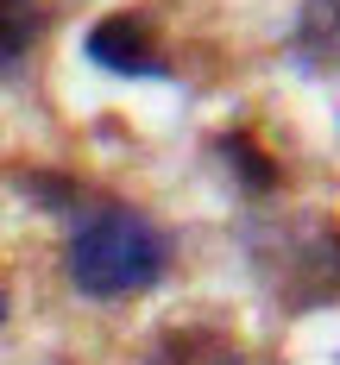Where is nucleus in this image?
<instances>
[{"label": "nucleus", "instance_id": "obj_1", "mask_svg": "<svg viewBox=\"0 0 340 365\" xmlns=\"http://www.w3.org/2000/svg\"><path fill=\"white\" fill-rule=\"evenodd\" d=\"M164 258L170 246L139 208H95L70 240V277L82 296L113 302V296L151 290L164 277Z\"/></svg>", "mask_w": 340, "mask_h": 365}, {"label": "nucleus", "instance_id": "obj_2", "mask_svg": "<svg viewBox=\"0 0 340 365\" xmlns=\"http://www.w3.org/2000/svg\"><path fill=\"white\" fill-rule=\"evenodd\" d=\"M88 57L113 76H170V57H164V44H158L145 13H108V19H95Z\"/></svg>", "mask_w": 340, "mask_h": 365}, {"label": "nucleus", "instance_id": "obj_3", "mask_svg": "<svg viewBox=\"0 0 340 365\" xmlns=\"http://www.w3.org/2000/svg\"><path fill=\"white\" fill-rule=\"evenodd\" d=\"M145 365H239V346L215 328H170Z\"/></svg>", "mask_w": 340, "mask_h": 365}, {"label": "nucleus", "instance_id": "obj_4", "mask_svg": "<svg viewBox=\"0 0 340 365\" xmlns=\"http://www.w3.org/2000/svg\"><path fill=\"white\" fill-rule=\"evenodd\" d=\"M44 32H51V6L44 0H0V70L32 57V44Z\"/></svg>", "mask_w": 340, "mask_h": 365}, {"label": "nucleus", "instance_id": "obj_5", "mask_svg": "<svg viewBox=\"0 0 340 365\" xmlns=\"http://www.w3.org/2000/svg\"><path fill=\"white\" fill-rule=\"evenodd\" d=\"M297 44L315 63H340V0H302Z\"/></svg>", "mask_w": 340, "mask_h": 365}, {"label": "nucleus", "instance_id": "obj_6", "mask_svg": "<svg viewBox=\"0 0 340 365\" xmlns=\"http://www.w3.org/2000/svg\"><path fill=\"white\" fill-rule=\"evenodd\" d=\"M221 158H227V170H239V182H246L252 195H271V189H277V164H271V158H264L246 133L221 139Z\"/></svg>", "mask_w": 340, "mask_h": 365}, {"label": "nucleus", "instance_id": "obj_7", "mask_svg": "<svg viewBox=\"0 0 340 365\" xmlns=\"http://www.w3.org/2000/svg\"><path fill=\"white\" fill-rule=\"evenodd\" d=\"M19 182H26L32 195H44V208H76V195H82L70 177H19Z\"/></svg>", "mask_w": 340, "mask_h": 365}, {"label": "nucleus", "instance_id": "obj_8", "mask_svg": "<svg viewBox=\"0 0 340 365\" xmlns=\"http://www.w3.org/2000/svg\"><path fill=\"white\" fill-rule=\"evenodd\" d=\"M0 322H6V284H0Z\"/></svg>", "mask_w": 340, "mask_h": 365}]
</instances>
